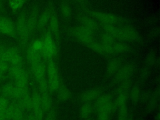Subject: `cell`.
Segmentation results:
<instances>
[{
  "label": "cell",
  "mask_w": 160,
  "mask_h": 120,
  "mask_svg": "<svg viewBox=\"0 0 160 120\" xmlns=\"http://www.w3.org/2000/svg\"><path fill=\"white\" fill-rule=\"evenodd\" d=\"M4 79V74L0 73V82Z\"/></svg>",
  "instance_id": "cell-35"
},
{
  "label": "cell",
  "mask_w": 160,
  "mask_h": 120,
  "mask_svg": "<svg viewBox=\"0 0 160 120\" xmlns=\"http://www.w3.org/2000/svg\"><path fill=\"white\" fill-rule=\"evenodd\" d=\"M38 83H39V90L41 92V93L46 92L48 91V90H49L48 83V81L46 79V78L39 81Z\"/></svg>",
  "instance_id": "cell-30"
},
{
  "label": "cell",
  "mask_w": 160,
  "mask_h": 120,
  "mask_svg": "<svg viewBox=\"0 0 160 120\" xmlns=\"http://www.w3.org/2000/svg\"><path fill=\"white\" fill-rule=\"evenodd\" d=\"M91 111V106L89 103L84 104L81 108V115L83 118H86L90 114Z\"/></svg>",
  "instance_id": "cell-29"
},
{
  "label": "cell",
  "mask_w": 160,
  "mask_h": 120,
  "mask_svg": "<svg viewBox=\"0 0 160 120\" xmlns=\"http://www.w3.org/2000/svg\"><path fill=\"white\" fill-rule=\"evenodd\" d=\"M112 46L113 54L126 52L130 49L129 46L127 44L122 42H114L113 44H112Z\"/></svg>",
  "instance_id": "cell-20"
},
{
  "label": "cell",
  "mask_w": 160,
  "mask_h": 120,
  "mask_svg": "<svg viewBox=\"0 0 160 120\" xmlns=\"http://www.w3.org/2000/svg\"><path fill=\"white\" fill-rule=\"evenodd\" d=\"M26 0H9V5L11 9L16 12L25 3Z\"/></svg>",
  "instance_id": "cell-24"
},
{
  "label": "cell",
  "mask_w": 160,
  "mask_h": 120,
  "mask_svg": "<svg viewBox=\"0 0 160 120\" xmlns=\"http://www.w3.org/2000/svg\"><path fill=\"white\" fill-rule=\"evenodd\" d=\"M86 47L98 54H104V45L101 42L96 41L95 40H93L88 44Z\"/></svg>",
  "instance_id": "cell-22"
},
{
  "label": "cell",
  "mask_w": 160,
  "mask_h": 120,
  "mask_svg": "<svg viewBox=\"0 0 160 120\" xmlns=\"http://www.w3.org/2000/svg\"><path fill=\"white\" fill-rule=\"evenodd\" d=\"M78 19L82 26L89 29L93 32L98 29V24L96 21L91 16L79 14L78 16Z\"/></svg>",
  "instance_id": "cell-12"
},
{
  "label": "cell",
  "mask_w": 160,
  "mask_h": 120,
  "mask_svg": "<svg viewBox=\"0 0 160 120\" xmlns=\"http://www.w3.org/2000/svg\"><path fill=\"white\" fill-rule=\"evenodd\" d=\"M139 34L133 28L126 26L118 28L116 39L126 41H137L139 39Z\"/></svg>",
  "instance_id": "cell-4"
},
{
  "label": "cell",
  "mask_w": 160,
  "mask_h": 120,
  "mask_svg": "<svg viewBox=\"0 0 160 120\" xmlns=\"http://www.w3.org/2000/svg\"><path fill=\"white\" fill-rule=\"evenodd\" d=\"M122 66V62L118 59H112L110 60L106 66V72L108 74H114Z\"/></svg>",
  "instance_id": "cell-17"
},
{
  "label": "cell",
  "mask_w": 160,
  "mask_h": 120,
  "mask_svg": "<svg viewBox=\"0 0 160 120\" xmlns=\"http://www.w3.org/2000/svg\"><path fill=\"white\" fill-rule=\"evenodd\" d=\"M135 69V66L132 64H127L122 66L114 74V79L118 82L129 79L132 76Z\"/></svg>",
  "instance_id": "cell-8"
},
{
  "label": "cell",
  "mask_w": 160,
  "mask_h": 120,
  "mask_svg": "<svg viewBox=\"0 0 160 120\" xmlns=\"http://www.w3.org/2000/svg\"><path fill=\"white\" fill-rule=\"evenodd\" d=\"M101 94V90L99 88H92L84 91L81 95V98L84 101H89L98 98Z\"/></svg>",
  "instance_id": "cell-16"
},
{
  "label": "cell",
  "mask_w": 160,
  "mask_h": 120,
  "mask_svg": "<svg viewBox=\"0 0 160 120\" xmlns=\"http://www.w3.org/2000/svg\"><path fill=\"white\" fill-rule=\"evenodd\" d=\"M15 90V85L14 82H9L1 88V91L4 97L13 98Z\"/></svg>",
  "instance_id": "cell-19"
},
{
  "label": "cell",
  "mask_w": 160,
  "mask_h": 120,
  "mask_svg": "<svg viewBox=\"0 0 160 120\" xmlns=\"http://www.w3.org/2000/svg\"><path fill=\"white\" fill-rule=\"evenodd\" d=\"M0 33L18 39L16 24L8 18L0 16Z\"/></svg>",
  "instance_id": "cell-6"
},
{
  "label": "cell",
  "mask_w": 160,
  "mask_h": 120,
  "mask_svg": "<svg viewBox=\"0 0 160 120\" xmlns=\"http://www.w3.org/2000/svg\"><path fill=\"white\" fill-rule=\"evenodd\" d=\"M9 66L10 64L9 62L0 60V73L4 74L6 72L8 71Z\"/></svg>",
  "instance_id": "cell-32"
},
{
  "label": "cell",
  "mask_w": 160,
  "mask_h": 120,
  "mask_svg": "<svg viewBox=\"0 0 160 120\" xmlns=\"http://www.w3.org/2000/svg\"><path fill=\"white\" fill-rule=\"evenodd\" d=\"M49 30L57 40L59 36V23L54 8L51 6V12L49 18Z\"/></svg>",
  "instance_id": "cell-10"
},
{
  "label": "cell",
  "mask_w": 160,
  "mask_h": 120,
  "mask_svg": "<svg viewBox=\"0 0 160 120\" xmlns=\"http://www.w3.org/2000/svg\"><path fill=\"white\" fill-rule=\"evenodd\" d=\"M57 90L58 96L61 99L67 100L71 97V92L69 89L64 84L60 82Z\"/></svg>",
  "instance_id": "cell-21"
},
{
  "label": "cell",
  "mask_w": 160,
  "mask_h": 120,
  "mask_svg": "<svg viewBox=\"0 0 160 120\" xmlns=\"http://www.w3.org/2000/svg\"><path fill=\"white\" fill-rule=\"evenodd\" d=\"M7 72L9 77L14 81L28 76V72L22 68V65H10Z\"/></svg>",
  "instance_id": "cell-11"
},
{
  "label": "cell",
  "mask_w": 160,
  "mask_h": 120,
  "mask_svg": "<svg viewBox=\"0 0 160 120\" xmlns=\"http://www.w3.org/2000/svg\"><path fill=\"white\" fill-rule=\"evenodd\" d=\"M26 58L29 64L32 66L42 61V54L29 46L26 51Z\"/></svg>",
  "instance_id": "cell-14"
},
{
  "label": "cell",
  "mask_w": 160,
  "mask_h": 120,
  "mask_svg": "<svg viewBox=\"0 0 160 120\" xmlns=\"http://www.w3.org/2000/svg\"><path fill=\"white\" fill-rule=\"evenodd\" d=\"M31 72L38 81L45 78L46 68L42 61L31 66Z\"/></svg>",
  "instance_id": "cell-13"
},
{
  "label": "cell",
  "mask_w": 160,
  "mask_h": 120,
  "mask_svg": "<svg viewBox=\"0 0 160 120\" xmlns=\"http://www.w3.org/2000/svg\"><path fill=\"white\" fill-rule=\"evenodd\" d=\"M90 16L95 20H98L100 21L101 23L104 24L115 25L123 22L122 19L119 16L107 12L92 11L90 12Z\"/></svg>",
  "instance_id": "cell-5"
},
{
  "label": "cell",
  "mask_w": 160,
  "mask_h": 120,
  "mask_svg": "<svg viewBox=\"0 0 160 120\" xmlns=\"http://www.w3.org/2000/svg\"><path fill=\"white\" fill-rule=\"evenodd\" d=\"M1 7H2V6H1V0H0V9H1Z\"/></svg>",
  "instance_id": "cell-36"
},
{
  "label": "cell",
  "mask_w": 160,
  "mask_h": 120,
  "mask_svg": "<svg viewBox=\"0 0 160 120\" xmlns=\"http://www.w3.org/2000/svg\"><path fill=\"white\" fill-rule=\"evenodd\" d=\"M69 34L85 46L94 40L93 31L82 25L69 29Z\"/></svg>",
  "instance_id": "cell-1"
},
{
  "label": "cell",
  "mask_w": 160,
  "mask_h": 120,
  "mask_svg": "<svg viewBox=\"0 0 160 120\" xmlns=\"http://www.w3.org/2000/svg\"><path fill=\"white\" fill-rule=\"evenodd\" d=\"M61 11L62 14V16L66 18H68L71 15V9L69 6V4L66 2L62 1L61 3Z\"/></svg>",
  "instance_id": "cell-23"
},
{
  "label": "cell",
  "mask_w": 160,
  "mask_h": 120,
  "mask_svg": "<svg viewBox=\"0 0 160 120\" xmlns=\"http://www.w3.org/2000/svg\"><path fill=\"white\" fill-rule=\"evenodd\" d=\"M100 39H101V43L103 44H107V45L112 44L114 42H116L115 41L116 39L112 36L106 32H104L101 35Z\"/></svg>",
  "instance_id": "cell-25"
},
{
  "label": "cell",
  "mask_w": 160,
  "mask_h": 120,
  "mask_svg": "<svg viewBox=\"0 0 160 120\" xmlns=\"http://www.w3.org/2000/svg\"><path fill=\"white\" fill-rule=\"evenodd\" d=\"M157 58L156 55H154V54H151L148 56V57L147 58V63L149 65H154L156 63L157 61Z\"/></svg>",
  "instance_id": "cell-33"
},
{
  "label": "cell",
  "mask_w": 160,
  "mask_h": 120,
  "mask_svg": "<svg viewBox=\"0 0 160 120\" xmlns=\"http://www.w3.org/2000/svg\"><path fill=\"white\" fill-rule=\"evenodd\" d=\"M23 62V58L21 52H18L15 54L9 61L10 65H22Z\"/></svg>",
  "instance_id": "cell-28"
},
{
  "label": "cell",
  "mask_w": 160,
  "mask_h": 120,
  "mask_svg": "<svg viewBox=\"0 0 160 120\" xmlns=\"http://www.w3.org/2000/svg\"><path fill=\"white\" fill-rule=\"evenodd\" d=\"M27 17L26 14L22 13L21 14L17 19V22L16 24V29L18 39H19L21 46H26L28 41L25 38V29H26V23Z\"/></svg>",
  "instance_id": "cell-7"
},
{
  "label": "cell",
  "mask_w": 160,
  "mask_h": 120,
  "mask_svg": "<svg viewBox=\"0 0 160 120\" xmlns=\"http://www.w3.org/2000/svg\"><path fill=\"white\" fill-rule=\"evenodd\" d=\"M29 46L31 47L34 51L41 53L42 49H43L42 41L41 39L34 40L33 41H32V42L30 44V45Z\"/></svg>",
  "instance_id": "cell-27"
},
{
  "label": "cell",
  "mask_w": 160,
  "mask_h": 120,
  "mask_svg": "<svg viewBox=\"0 0 160 120\" xmlns=\"http://www.w3.org/2000/svg\"><path fill=\"white\" fill-rule=\"evenodd\" d=\"M139 89L138 87L135 86L133 88H132L131 91V97L132 101H137L139 98Z\"/></svg>",
  "instance_id": "cell-31"
},
{
  "label": "cell",
  "mask_w": 160,
  "mask_h": 120,
  "mask_svg": "<svg viewBox=\"0 0 160 120\" xmlns=\"http://www.w3.org/2000/svg\"><path fill=\"white\" fill-rule=\"evenodd\" d=\"M7 48H8V47H6L5 45H4L2 44H0V56L5 51V50Z\"/></svg>",
  "instance_id": "cell-34"
},
{
  "label": "cell",
  "mask_w": 160,
  "mask_h": 120,
  "mask_svg": "<svg viewBox=\"0 0 160 120\" xmlns=\"http://www.w3.org/2000/svg\"><path fill=\"white\" fill-rule=\"evenodd\" d=\"M41 104L44 109H48L49 108L51 104V98L48 92L42 93V95L41 96Z\"/></svg>",
  "instance_id": "cell-26"
},
{
  "label": "cell",
  "mask_w": 160,
  "mask_h": 120,
  "mask_svg": "<svg viewBox=\"0 0 160 120\" xmlns=\"http://www.w3.org/2000/svg\"><path fill=\"white\" fill-rule=\"evenodd\" d=\"M51 12V6L47 8L41 15V16L38 18L36 28L38 29H42L44 28L47 24L49 22L50 16Z\"/></svg>",
  "instance_id": "cell-15"
},
{
  "label": "cell",
  "mask_w": 160,
  "mask_h": 120,
  "mask_svg": "<svg viewBox=\"0 0 160 120\" xmlns=\"http://www.w3.org/2000/svg\"><path fill=\"white\" fill-rule=\"evenodd\" d=\"M38 20V12L37 10H34L29 17L26 20L25 29V38L28 41L29 36L31 35L34 29L36 28Z\"/></svg>",
  "instance_id": "cell-9"
},
{
  "label": "cell",
  "mask_w": 160,
  "mask_h": 120,
  "mask_svg": "<svg viewBox=\"0 0 160 120\" xmlns=\"http://www.w3.org/2000/svg\"><path fill=\"white\" fill-rule=\"evenodd\" d=\"M42 41L43 43V49L41 52L42 56H43L48 59H51L56 54V46L50 31H47L44 34Z\"/></svg>",
  "instance_id": "cell-3"
},
{
  "label": "cell",
  "mask_w": 160,
  "mask_h": 120,
  "mask_svg": "<svg viewBox=\"0 0 160 120\" xmlns=\"http://www.w3.org/2000/svg\"><path fill=\"white\" fill-rule=\"evenodd\" d=\"M19 52H20L19 49L16 46L8 48L0 56V60L9 62V61L11 60V59L15 54H16L17 53H18Z\"/></svg>",
  "instance_id": "cell-18"
},
{
  "label": "cell",
  "mask_w": 160,
  "mask_h": 120,
  "mask_svg": "<svg viewBox=\"0 0 160 120\" xmlns=\"http://www.w3.org/2000/svg\"><path fill=\"white\" fill-rule=\"evenodd\" d=\"M47 72H48V83L49 90L51 92H54L57 90L60 81L58 74V71L56 63L52 61H49L48 67H47Z\"/></svg>",
  "instance_id": "cell-2"
}]
</instances>
